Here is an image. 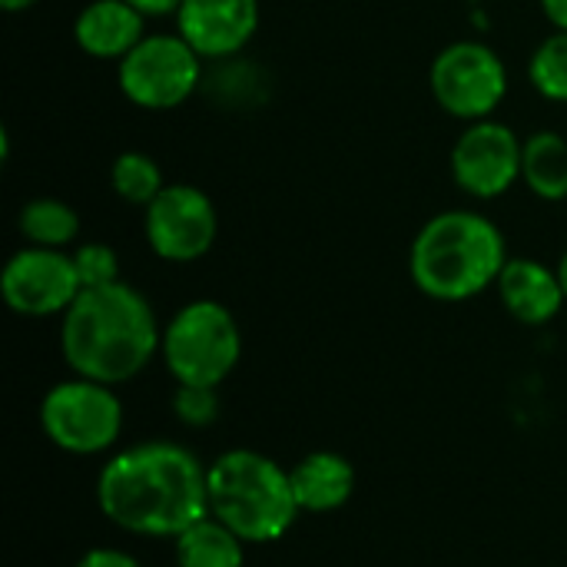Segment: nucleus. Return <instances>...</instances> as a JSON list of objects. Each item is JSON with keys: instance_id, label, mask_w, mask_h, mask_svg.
Masks as SVG:
<instances>
[{"instance_id": "nucleus-1", "label": "nucleus", "mask_w": 567, "mask_h": 567, "mask_svg": "<svg viewBox=\"0 0 567 567\" xmlns=\"http://www.w3.org/2000/svg\"><path fill=\"white\" fill-rule=\"evenodd\" d=\"M103 518L140 538H179L209 515V468L176 442H140L96 475Z\"/></svg>"}, {"instance_id": "nucleus-2", "label": "nucleus", "mask_w": 567, "mask_h": 567, "mask_svg": "<svg viewBox=\"0 0 567 567\" xmlns=\"http://www.w3.org/2000/svg\"><path fill=\"white\" fill-rule=\"evenodd\" d=\"M163 332L150 299L120 282L83 289L63 312L60 349L73 375L120 385L140 375L159 352Z\"/></svg>"}, {"instance_id": "nucleus-3", "label": "nucleus", "mask_w": 567, "mask_h": 567, "mask_svg": "<svg viewBox=\"0 0 567 567\" xmlns=\"http://www.w3.org/2000/svg\"><path fill=\"white\" fill-rule=\"evenodd\" d=\"M508 259V243L495 219L475 209H445L415 233L409 276L435 302H465L495 286Z\"/></svg>"}, {"instance_id": "nucleus-4", "label": "nucleus", "mask_w": 567, "mask_h": 567, "mask_svg": "<svg viewBox=\"0 0 567 567\" xmlns=\"http://www.w3.org/2000/svg\"><path fill=\"white\" fill-rule=\"evenodd\" d=\"M209 515L246 545L279 542L299 518L292 475L262 452H223L209 465Z\"/></svg>"}, {"instance_id": "nucleus-5", "label": "nucleus", "mask_w": 567, "mask_h": 567, "mask_svg": "<svg viewBox=\"0 0 567 567\" xmlns=\"http://www.w3.org/2000/svg\"><path fill=\"white\" fill-rule=\"evenodd\" d=\"M159 355L176 385L216 389L243 355V332L236 316L216 299H196L173 312L163 326Z\"/></svg>"}, {"instance_id": "nucleus-6", "label": "nucleus", "mask_w": 567, "mask_h": 567, "mask_svg": "<svg viewBox=\"0 0 567 567\" xmlns=\"http://www.w3.org/2000/svg\"><path fill=\"white\" fill-rule=\"evenodd\" d=\"M40 429L70 455H100L120 442L123 402L116 399L113 385L73 375L43 395Z\"/></svg>"}, {"instance_id": "nucleus-7", "label": "nucleus", "mask_w": 567, "mask_h": 567, "mask_svg": "<svg viewBox=\"0 0 567 567\" xmlns=\"http://www.w3.org/2000/svg\"><path fill=\"white\" fill-rule=\"evenodd\" d=\"M203 56L179 33H146L120 63V93L150 113L183 106L203 83Z\"/></svg>"}, {"instance_id": "nucleus-8", "label": "nucleus", "mask_w": 567, "mask_h": 567, "mask_svg": "<svg viewBox=\"0 0 567 567\" xmlns=\"http://www.w3.org/2000/svg\"><path fill=\"white\" fill-rule=\"evenodd\" d=\"M429 86L435 103L462 120H492L508 96V70L495 47L482 40H455L435 53L429 70Z\"/></svg>"}, {"instance_id": "nucleus-9", "label": "nucleus", "mask_w": 567, "mask_h": 567, "mask_svg": "<svg viewBox=\"0 0 567 567\" xmlns=\"http://www.w3.org/2000/svg\"><path fill=\"white\" fill-rule=\"evenodd\" d=\"M219 233V213L206 189L193 183H166L143 209V236L153 256L166 262L203 259Z\"/></svg>"}, {"instance_id": "nucleus-10", "label": "nucleus", "mask_w": 567, "mask_h": 567, "mask_svg": "<svg viewBox=\"0 0 567 567\" xmlns=\"http://www.w3.org/2000/svg\"><path fill=\"white\" fill-rule=\"evenodd\" d=\"M0 292L17 316L47 319V316H63L83 292V282L76 276L73 252L23 246L3 266Z\"/></svg>"}, {"instance_id": "nucleus-11", "label": "nucleus", "mask_w": 567, "mask_h": 567, "mask_svg": "<svg viewBox=\"0 0 567 567\" xmlns=\"http://www.w3.org/2000/svg\"><path fill=\"white\" fill-rule=\"evenodd\" d=\"M522 150L525 140H518V133L508 123H465L449 159L452 179L462 193L475 199H498L522 179Z\"/></svg>"}, {"instance_id": "nucleus-12", "label": "nucleus", "mask_w": 567, "mask_h": 567, "mask_svg": "<svg viewBox=\"0 0 567 567\" xmlns=\"http://www.w3.org/2000/svg\"><path fill=\"white\" fill-rule=\"evenodd\" d=\"M176 17V33L203 60H229L249 47L259 30V0H183Z\"/></svg>"}, {"instance_id": "nucleus-13", "label": "nucleus", "mask_w": 567, "mask_h": 567, "mask_svg": "<svg viewBox=\"0 0 567 567\" xmlns=\"http://www.w3.org/2000/svg\"><path fill=\"white\" fill-rule=\"evenodd\" d=\"M143 37L146 13L126 0H90L73 20V40L93 60L120 63Z\"/></svg>"}, {"instance_id": "nucleus-14", "label": "nucleus", "mask_w": 567, "mask_h": 567, "mask_svg": "<svg viewBox=\"0 0 567 567\" xmlns=\"http://www.w3.org/2000/svg\"><path fill=\"white\" fill-rule=\"evenodd\" d=\"M495 289L522 326H548L567 302L558 269L538 259H508Z\"/></svg>"}, {"instance_id": "nucleus-15", "label": "nucleus", "mask_w": 567, "mask_h": 567, "mask_svg": "<svg viewBox=\"0 0 567 567\" xmlns=\"http://www.w3.org/2000/svg\"><path fill=\"white\" fill-rule=\"evenodd\" d=\"M289 475H292V492H296L299 512H312V515L336 512L355 492V472L336 452H312Z\"/></svg>"}, {"instance_id": "nucleus-16", "label": "nucleus", "mask_w": 567, "mask_h": 567, "mask_svg": "<svg viewBox=\"0 0 567 567\" xmlns=\"http://www.w3.org/2000/svg\"><path fill=\"white\" fill-rule=\"evenodd\" d=\"M522 183L545 203L567 199V140L555 130H538L522 150Z\"/></svg>"}, {"instance_id": "nucleus-17", "label": "nucleus", "mask_w": 567, "mask_h": 567, "mask_svg": "<svg viewBox=\"0 0 567 567\" xmlns=\"http://www.w3.org/2000/svg\"><path fill=\"white\" fill-rule=\"evenodd\" d=\"M243 545L246 542L213 515L199 518L179 538H173L176 567H243L246 565Z\"/></svg>"}, {"instance_id": "nucleus-18", "label": "nucleus", "mask_w": 567, "mask_h": 567, "mask_svg": "<svg viewBox=\"0 0 567 567\" xmlns=\"http://www.w3.org/2000/svg\"><path fill=\"white\" fill-rule=\"evenodd\" d=\"M17 229L27 239V246L70 249L80 236V213L56 196H37L23 203L17 216Z\"/></svg>"}, {"instance_id": "nucleus-19", "label": "nucleus", "mask_w": 567, "mask_h": 567, "mask_svg": "<svg viewBox=\"0 0 567 567\" xmlns=\"http://www.w3.org/2000/svg\"><path fill=\"white\" fill-rule=\"evenodd\" d=\"M110 186H113V193H116L123 203L143 206V209H146V206L163 193L166 179H163L159 163H156L150 153L126 150V153H120V156L113 159V166H110Z\"/></svg>"}, {"instance_id": "nucleus-20", "label": "nucleus", "mask_w": 567, "mask_h": 567, "mask_svg": "<svg viewBox=\"0 0 567 567\" xmlns=\"http://www.w3.org/2000/svg\"><path fill=\"white\" fill-rule=\"evenodd\" d=\"M528 80L545 100L567 103V30H551L535 47L528 60Z\"/></svg>"}, {"instance_id": "nucleus-21", "label": "nucleus", "mask_w": 567, "mask_h": 567, "mask_svg": "<svg viewBox=\"0 0 567 567\" xmlns=\"http://www.w3.org/2000/svg\"><path fill=\"white\" fill-rule=\"evenodd\" d=\"M73 266H76V276H80L83 289L120 282V256L106 243H80L73 249Z\"/></svg>"}, {"instance_id": "nucleus-22", "label": "nucleus", "mask_w": 567, "mask_h": 567, "mask_svg": "<svg viewBox=\"0 0 567 567\" xmlns=\"http://www.w3.org/2000/svg\"><path fill=\"white\" fill-rule=\"evenodd\" d=\"M173 412L183 425L189 429H203L209 422H216L219 415V399L216 389H199V385H176L173 392Z\"/></svg>"}, {"instance_id": "nucleus-23", "label": "nucleus", "mask_w": 567, "mask_h": 567, "mask_svg": "<svg viewBox=\"0 0 567 567\" xmlns=\"http://www.w3.org/2000/svg\"><path fill=\"white\" fill-rule=\"evenodd\" d=\"M73 567H140V561L126 551H116V548H93Z\"/></svg>"}, {"instance_id": "nucleus-24", "label": "nucleus", "mask_w": 567, "mask_h": 567, "mask_svg": "<svg viewBox=\"0 0 567 567\" xmlns=\"http://www.w3.org/2000/svg\"><path fill=\"white\" fill-rule=\"evenodd\" d=\"M126 3H133L146 17H166V13H176L183 0H126Z\"/></svg>"}, {"instance_id": "nucleus-25", "label": "nucleus", "mask_w": 567, "mask_h": 567, "mask_svg": "<svg viewBox=\"0 0 567 567\" xmlns=\"http://www.w3.org/2000/svg\"><path fill=\"white\" fill-rule=\"evenodd\" d=\"M542 10L555 30H567V0H542Z\"/></svg>"}, {"instance_id": "nucleus-26", "label": "nucleus", "mask_w": 567, "mask_h": 567, "mask_svg": "<svg viewBox=\"0 0 567 567\" xmlns=\"http://www.w3.org/2000/svg\"><path fill=\"white\" fill-rule=\"evenodd\" d=\"M40 0H0V7L7 10V13H20V10H30V7H37Z\"/></svg>"}, {"instance_id": "nucleus-27", "label": "nucleus", "mask_w": 567, "mask_h": 567, "mask_svg": "<svg viewBox=\"0 0 567 567\" xmlns=\"http://www.w3.org/2000/svg\"><path fill=\"white\" fill-rule=\"evenodd\" d=\"M555 269H558V279H561V289H565V299H567V249H565V256L558 259V266H555Z\"/></svg>"}]
</instances>
